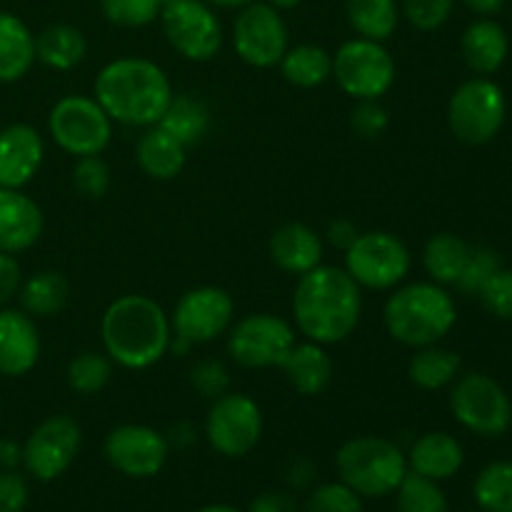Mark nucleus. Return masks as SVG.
I'll return each mask as SVG.
<instances>
[{
    "label": "nucleus",
    "mask_w": 512,
    "mask_h": 512,
    "mask_svg": "<svg viewBox=\"0 0 512 512\" xmlns=\"http://www.w3.org/2000/svg\"><path fill=\"white\" fill-rule=\"evenodd\" d=\"M88 53V40L75 25L55 23L48 25L35 35V60L50 70H73L78 68Z\"/></svg>",
    "instance_id": "nucleus-27"
},
{
    "label": "nucleus",
    "mask_w": 512,
    "mask_h": 512,
    "mask_svg": "<svg viewBox=\"0 0 512 512\" xmlns=\"http://www.w3.org/2000/svg\"><path fill=\"white\" fill-rule=\"evenodd\" d=\"M233 48L243 63L253 68H273L290 48V33L280 10L265 0L238 10L233 23Z\"/></svg>",
    "instance_id": "nucleus-14"
},
{
    "label": "nucleus",
    "mask_w": 512,
    "mask_h": 512,
    "mask_svg": "<svg viewBox=\"0 0 512 512\" xmlns=\"http://www.w3.org/2000/svg\"><path fill=\"white\" fill-rule=\"evenodd\" d=\"M103 455L110 468L125 478L148 480L155 478L168 463L170 443L160 430L150 425L123 423L105 435Z\"/></svg>",
    "instance_id": "nucleus-17"
},
{
    "label": "nucleus",
    "mask_w": 512,
    "mask_h": 512,
    "mask_svg": "<svg viewBox=\"0 0 512 512\" xmlns=\"http://www.w3.org/2000/svg\"><path fill=\"white\" fill-rule=\"evenodd\" d=\"M235 303L228 290L218 285H200L188 290L183 298L175 303L170 325H173L175 338L193 345H205L225 335L233 325Z\"/></svg>",
    "instance_id": "nucleus-16"
},
{
    "label": "nucleus",
    "mask_w": 512,
    "mask_h": 512,
    "mask_svg": "<svg viewBox=\"0 0 512 512\" xmlns=\"http://www.w3.org/2000/svg\"><path fill=\"white\" fill-rule=\"evenodd\" d=\"M18 298L20 310L28 313L30 318H50V315H58L68 305L70 285L58 270H40V273L23 280Z\"/></svg>",
    "instance_id": "nucleus-28"
},
{
    "label": "nucleus",
    "mask_w": 512,
    "mask_h": 512,
    "mask_svg": "<svg viewBox=\"0 0 512 512\" xmlns=\"http://www.w3.org/2000/svg\"><path fill=\"white\" fill-rule=\"evenodd\" d=\"M460 365H463L460 363V355L453 353V350L438 348V345H425V348H418V353L410 358L408 378L415 388L435 393V390L448 388L450 383L458 380Z\"/></svg>",
    "instance_id": "nucleus-32"
},
{
    "label": "nucleus",
    "mask_w": 512,
    "mask_h": 512,
    "mask_svg": "<svg viewBox=\"0 0 512 512\" xmlns=\"http://www.w3.org/2000/svg\"><path fill=\"white\" fill-rule=\"evenodd\" d=\"M508 50V33L493 18H480L470 23L460 38V53H463L465 65L478 75H490L503 68Z\"/></svg>",
    "instance_id": "nucleus-24"
},
{
    "label": "nucleus",
    "mask_w": 512,
    "mask_h": 512,
    "mask_svg": "<svg viewBox=\"0 0 512 512\" xmlns=\"http://www.w3.org/2000/svg\"><path fill=\"white\" fill-rule=\"evenodd\" d=\"M265 3L273 5L275 10H280V13H283V10H293V8H298L300 0H265Z\"/></svg>",
    "instance_id": "nucleus-53"
},
{
    "label": "nucleus",
    "mask_w": 512,
    "mask_h": 512,
    "mask_svg": "<svg viewBox=\"0 0 512 512\" xmlns=\"http://www.w3.org/2000/svg\"><path fill=\"white\" fill-rule=\"evenodd\" d=\"M103 350L125 370L153 368L173 343L170 315L148 295L128 293L115 298L100 320Z\"/></svg>",
    "instance_id": "nucleus-3"
},
{
    "label": "nucleus",
    "mask_w": 512,
    "mask_h": 512,
    "mask_svg": "<svg viewBox=\"0 0 512 512\" xmlns=\"http://www.w3.org/2000/svg\"><path fill=\"white\" fill-rule=\"evenodd\" d=\"M40 360V333L35 318L23 310H0V375L23 378Z\"/></svg>",
    "instance_id": "nucleus-19"
},
{
    "label": "nucleus",
    "mask_w": 512,
    "mask_h": 512,
    "mask_svg": "<svg viewBox=\"0 0 512 512\" xmlns=\"http://www.w3.org/2000/svg\"><path fill=\"white\" fill-rule=\"evenodd\" d=\"M198 512H243V510L233 508V505H225V503H215V505H205V508H200Z\"/></svg>",
    "instance_id": "nucleus-54"
},
{
    "label": "nucleus",
    "mask_w": 512,
    "mask_h": 512,
    "mask_svg": "<svg viewBox=\"0 0 512 512\" xmlns=\"http://www.w3.org/2000/svg\"><path fill=\"white\" fill-rule=\"evenodd\" d=\"M93 98L113 123L150 128L163 118L173 98V85L158 63L138 55H125L100 68Z\"/></svg>",
    "instance_id": "nucleus-2"
},
{
    "label": "nucleus",
    "mask_w": 512,
    "mask_h": 512,
    "mask_svg": "<svg viewBox=\"0 0 512 512\" xmlns=\"http://www.w3.org/2000/svg\"><path fill=\"white\" fill-rule=\"evenodd\" d=\"M363 315V288L338 265H323L300 275L293 293L295 328L305 340L338 345L348 340Z\"/></svg>",
    "instance_id": "nucleus-1"
},
{
    "label": "nucleus",
    "mask_w": 512,
    "mask_h": 512,
    "mask_svg": "<svg viewBox=\"0 0 512 512\" xmlns=\"http://www.w3.org/2000/svg\"><path fill=\"white\" fill-rule=\"evenodd\" d=\"M160 3H163V5H165V3H173V0H160Z\"/></svg>",
    "instance_id": "nucleus-55"
},
{
    "label": "nucleus",
    "mask_w": 512,
    "mask_h": 512,
    "mask_svg": "<svg viewBox=\"0 0 512 512\" xmlns=\"http://www.w3.org/2000/svg\"><path fill=\"white\" fill-rule=\"evenodd\" d=\"M73 185L83 198L98 200L110 188V168L100 155H85L75 160Z\"/></svg>",
    "instance_id": "nucleus-40"
},
{
    "label": "nucleus",
    "mask_w": 512,
    "mask_h": 512,
    "mask_svg": "<svg viewBox=\"0 0 512 512\" xmlns=\"http://www.w3.org/2000/svg\"><path fill=\"white\" fill-rule=\"evenodd\" d=\"M280 73L295 88H318L325 80L333 78V55L313 43H300L285 50L280 60Z\"/></svg>",
    "instance_id": "nucleus-31"
},
{
    "label": "nucleus",
    "mask_w": 512,
    "mask_h": 512,
    "mask_svg": "<svg viewBox=\"0 0 512 512\" xmlns=\"http://www.w3.org/2000/svg\"><path fill=\"white\" fill-rule=\"evenodd\" d=\"M405 458H408L410 473H418L423 478L435 480V483L458 475L465 463L463 445L448 433L420 435Z\"/></svg>",
    "instance_id": "nucleus-23"
},
{
    "label": "nucleus",
    "mask_w": 512,
    "mask_h": 512,
    "mask_svg": "<svg viewBox=\"0 0 512 512\" xmlns=\"http://www.w3.org/2000/svg\"><path fill=\"white\" fill-rule=\"evenodd\" d=\"M298 343L293 325L273 313H253L228 330V353L240 368H280Z\"/></svg>",
    "instance_id": "nucleus-9"
},
{
    "label": "nucleus",
    "mask_w": 512,
    "mask_h": 512,
    "mask_svg": "<svg viewBox=\"0 0 512 512\" xmlns=\"http://www.w3.org/2000/svg\"><path fill=\"white\" fill-rule=\"evenodd\" d=\"M480 303L490 315L503 320H512V270L500 268L490 275L488 283L478 293Z\"/></svg>",
    "instance_id": "nucleus-44"
},
{
    "label": "nucleus",
    "mask_w": 512,
    "mask_h": 512,
    "mask_svg": "<svg viewBox=\"0 0 512 512\" xmlns=\"http://www.w3.org/2000/svg\"><path fill=\"white\" fill-rule=\"evenodd\" d=\"M345 18L358 38L385 43L398 30V0H345Z\"/></svg>",
    "instance_id": "nucleus-33"
},
{
    "label": "nucleus",
    "mask_w": 512,
    "mask_h": 512,
    "mask_svg": "<svg viewBox=\"0 0 512 512\" xmlns=\"http://www.w3.org/2000/svg\"><path fill=\"white\" fill-rule=\"evenodd\" d=\"M160 128L165 133L173 135L175 140L190 148V145L200 143L205 138L210 128V110L203 100H198L195 95L180 93L170 98L168 108H165L163 118L158 120Z\"/></svg>",
    "instance_id": "nucleus-30"
},
{
    "label": "nucleus",
    "mask_w": 512,
    "mask_h": 512,
    "mask_svg": "<svg viewBox=\"0 0 512 512\" xmlns=\"http://www.w3.org/2000/svg\"><path fill=\"white\" fill-rule=\"evenodd\" d=\"M208 5H213V8L218 10H240L245 8V5L255 3V0H205Z\"/></svg>",
    "instance_id": "nucleus-52"
},
{
    "label": "nucleus",
    "mask_w": 512,
    "mask_h": 512,
    "mask_svg": "<svg viewBox=\"0 0 512 512\" xmlns=\"http://www.w3.org/2000/svg\"><path fill=\"white\" fill-rule=\"evenodd\" d=\"M43 235L38 203L13 188H0V253L18 255L33 248Z\"/></svg>",
    "instance_id": "nucleus-20"
},
{
    "label": "nucleus",
    "mask_w": 512,
    "mask_h": 512,
    "mask_svg": "<svg viewBox=\"0 0 512 512\" xmlns=\"http://www.w3.org/2000/svg\"><path fill=\"white\" fill-rule=\"evenodd\" d=\"M500 270V258L495 250L490 248H473L468 265H465L463 275L458 278L455 288L465 295H478L480 288L490 280V275Z\"/></svg>",
    "instance_id": "nucleus-41"
},
{
    "label": "nucleus",
    "mask_w": 512,
    "mask_h": 512,
    "mask_svg": "<svg viewBox=\"0 0 512 512\" xmlns=\"http://www.w3.org/2000/svg\"><path fill=\"white\" fill-rule=\"evenodd\" d=\"M20 285H23V273H20L15 255L0 253V305L13 300L18 295Z\"/></svg>",
    "instance_id": "nucleus-47"
},
{
    "label": "nucleus",
    "mask_w": 512,
    "mask_h": 512,
    "mask_svg": "<svg viewBox=\"0 0 512 512\" xmlns=\"http://www.w3.org/2000/svg\"><path fill=\"white\" fill-rule=\"evenodd\" d=\"M470 248L463 238L453 233H438L425 243L423 248V265L425 273L430 275V280L438 285H455L458 278L463 275L465 265H468Z\"/></svg>",
    "instance_id": "nucleus-29"
},
{
    "label": "nucleus",
    "mask_w": 512,
    "mask_h": 512,
    "mask_svg": "<svg viewBox=\"0 0 512 512\" xmlns=\"http://www.w3.org/2000/svg\"><path fill=\"white\" fill-rule=\"evenodd\" d=\"M313 475H315V470H313V465L308 463V460H293V463H290V468H288V483L293 485V488H305V485L310 483V480H313Z\"/></svg>",
    "instance_id": "nucleus-50"
},
{
    "label": "nucleus",
    "mask_w": 512,
    "mask_h": 512,
    "mask_svg": "<svg viewBox=\"0 0 512 512\" xmlns=\"http://www.w3.org/2000/svg\"><path fill=\"white\" fill-rule=\"evenodd\" d=\"M245 512H298V500L288 490H265L250 500Z\"/></svg>",
    "instance_id": "nucleus-46"
},
{
    "label": "nucleus",
    "mask_w": 512,
    "mask_h": 512,
    "mask_svg": "<svg viewBox=\"0 0 512 512\" xmlns=\"http://www.w3.org/2000/svg\"><path fill=\"white\" fill-rule=\"evenodd\" d=\"M45 145L28 123H13L0 130V188L20 190L38 175Z\"/></svg>",
    "instance_id": "nucleus-18"
},
{
    "label": "nucleus",
    "mask_w": 512,
    "mask_h": 512,
    "mask_svg": "<svg viewBox=\"0 0 512 512\" xmlns=\"http://www.w3.org/2000/svg\"><path fill=\"white\" fill-rule=\"evenodd\" d=\"M205 438L223 458H245L263 438V410L250 395L228 390L210 405Z\"/></svg>",
    "instance_id": "nucleus-13"
},
{
    "label": "nucleus",
    "mask_w": 512,
    "mask_h": 512,
    "mask_svg": "<svg viewBox=\"0 0 512 512\" xmlns=\"http://www.w3.org/2000/svg\"><path fill=\"white\" fill-rule=\"evenodd\" d=\"M505 123V95L488 78L465 80L448 103V125L458 140L485 145L500 133Z\"/></svg>",
    "instance_id": "nucleus-10"
},
{
    "label": "nucleus",
    "mask_w": 512,
    "mask_h": 512,
    "mask_svg": "<svg viewBox=\"0 0 512 512\" xmlns=\"http://www.w3.org/2000/svg\"><path fill=\"white\" fill-rule=\"evenodd\" d=\"M395 503H398V512H450L448 498L440 485L410 470L400 488L395 490Z\"/></svg>",
    "instance_id": "nucleus-36"
},
{
    "label": "nucleus",
    "mask_w": 512,
    "mask_h": 512,
    "mask_svg": "<svg viewBox=\"0 0 512 512\" xmlns=\"http://www.w3.org/2000/svg\"><path fill=\"white\" fill-rule=\"evenodd\" d=\"M135 160L148 178L173 180L188 163V148L160 125H150L135 145Z\"/></svg>",
    "instance_id": "nucleus-25"
},
{
    "label": "nucleus",
    "mask_w": 512,
    "mask_h": 512,
    "mask_svg": "<svg viewBox=\"0 0 512 512\" xmlns=\"http://www.w3.org/2000/svg\"><path fill=\"white\" fill-rule=\"evenodd\" d=\"M160 25L170 48L193 63L215 58L223 48V25L205 0H173L160 10Z\"/></svg>",
    "instance_id": "nucleus-12"
},
{
    "label": "nucleus",
    "mask_w": 512,
    "mask_h": 512,
    "mask_svg": "<svg viewBox=\"0 0 512 512\" xmlns=\"http://www.w3.org/2000/svg\"><path fill=\"white\" fill-rule=\"evenodd\" d=\"M35 63V35L15 13L0 10V83L25 78Z\"/></svg>",
    "instance_id": "nucleus-26"
},
{
    "label": "nucleus",
    "mask_w": 512,
    "mask_h": 512,
    "mask_svg": "<svg viewBox=\"0 0 512 512\" xmlns=\"http://www.w3.org/2000/svg\"><path fill=\"white\" fill-rule=\"evenodd\" d=\"M280 368H283L285 378L293 385L295 393L308 395V398L325 393L335 375L333 358L328 355L325 345L313 343V340L295 343Z\"/></svg>",
    "instance_id": "nucleus-22"
},
{
    "label": "nucleus",
    "mask_w": 512,
    "mask_h": 512,
    "mask_svg": "<svg viewBox=\"0 0 512 512\" xmlns=\"http://www.w3.org/2000/svg\"><path fill=\"white\" fill-rule=\"evenodd\" d=\"M470 13L480 15V18H490V15H498L505 8V0H460Z\"/></svg>",
    "instance_id": "nucleus-51"
},
{
    "label": "nucleus",
    "mask_w": 512,
    "mask_h": 512,
    "mask_svg": "<svg viewBox=\"0 0 512 512\" xmlns=\"http://www.w3.org/2000/svg\"><path fill=\"white\" fill-rule=\"evenodd\" d=\"M110 375H113V360L105 353H93V350L75 355L65 370L68 388L78 395L100 393L108 385Z\"/></svg>",
    "instance_id": "nucleus-35"
},
{
    "label": "nucleus",
    "mask_w": 512,
    "mask_h": 512,
    "mask_svg": "<svg viewBox=\"0 0 512 512\" xmlns=\"http://www.w3.org/2000/svg\"><path fill=\"white\" fill-rule=\"evenodd\" d=\"M410 250L398 235L385 230L358 233L348 250H345V270L350 278L368 290H395L408 278Z\"/></svg>",
    "instance_id": "nucleus-6"
},
{
    "label": "nucleus",
    "mask_w": 512,
    "mask_h": 512,
    "mask_svg": "<svg viewBox=\"0 0 512 512\" xmlns=\"http://www.w3.org/2000/svg\"><path fill=\"white\" fill-rule=\"evenodd\" d=\"M335 468L340 483L355 490L360 498H388L408 475V458L393 440L358 435L340 445Z\"/></svg>",
    "instance_id": "nucleus-5"
},
{
    "label": "nucleus",
    "mask_w": 512,
    "mask_h": 512,
    "mask_svg": "<svg viewBox=\"0 0 512 512\" xmlns=\"http://www.w3.org/2000/svg\"><path fill=\"white\" fill-rule=\"evenodd\" d=\"M50 138L60 150L75 158L100 155L113 138V120L100 103L88 95H65L48 115Z\"/></svg>",
    "instance_id": "nucleus-8"
},
{
    "label": "nucleus",
    "mask_w": 512,
    "mask_h": 512,
    "mask_svg": "<svg viewBox=\"0 0 512 512\" xmlns=\"http://www.w3.org/2000/svg\"><path fill=\"white\" fill-rule=\"evenodd\" d=\"M20 463H23V445L10 438L0 440V470H15Z\"/></svg>",
    "instance_id": "nucleus-49"
},
{
    "label": "nucleus",
    "mask_w": 512,
    "mask_h": 512,
    "mask_svg": "<svg viewBox=\"0 0 512 512\" xmlns=\"http://www.w3.org/2000/svg\"><path fill=\"white\" fill-rule=\"evenodd\" d=\"M28 483L15 470H0V512H23L28 505Z\"/></svg>",
    "instance_id": "nucleus-45"
},
{
    "label": "nucleus",
    "mask_w": 512,
    "mask_h": 512,
    "mask_svg": "<svg viewBox=\"0 0 512 512\" xmlns=\"http://www.w3.org/2000/svg\"><path fill=\"white\" fill-rule=\"evenodd\" d=\"M83 445V430L70 415H50L23 443V465L40 483H53L70 470Z\"/></svg>",
    "instance_id": "nucleus-15"
},
{
    "label": "nucleus",
    "mask_w": 512,
    "mask_h": 512,
    "mask_svg": "<svg viewBox=\"0 0 512 512\" xmlns=\"http://www.w3.org/2000/svg\"><path fill=\"white\" fill-rule=\"evenodd\" d=\"M103 18L118 28H145L160 18V0H100Z\"/></svg>",
    "instance_id": "nucleus-37"
},
{
    "label": "nucleus",
    "mask_w": 512,
    "mask_h": 512,
    "mask_svg": "<svg viewBox=\"0 0 512 512\" xmlns=\"http://www.w3.org/2000/svg\"><path fill=\"white\" fill-rule=\"evenodd\" d=\"M333 78L353 100H380L395 83V60L378 40H345L333 55Z\"/></svg>",
    "instance_id": "nucleus-7"
},
{
    "label": "nucleus",
    "mask_w": 512,
    "mask_h": 512,
    "mask_svg": "<svg viewBox=\"0 0 512 512\" xmlns=\"http://www.w3.org/2000/svg\"><path fill=\"white\" fill-rule=\"evenodd\" d=\"M388 125L390 115L380 100H355V108L350 110V128L358 138L378 140Z\"/></svg>",
    "instance_id": "nucleus-42"
},
{
    "label": "nucleus",
    "mask_w": 512,
    "mask_h": 512,
    "mask_svg": "<svg viewBox=\"0 0 512 512\" xmlns=\"http://www.w3.org/2000/svg\"><path fill=\"white\" fill-rule=\"evenodd\" d=\"M303 512H365L363 498L345 483L318 485L305 500Z\"/></svg>",
    "instance_id": "nucleus-38"
},
{
    "label": "nucleus",
    "mask_w": 512,
    "mask_h": 512,
    "mask_svg": "<svg viewBox=\"0 0 512 512\" xmlns=\"http://www.w3.org/2000/svg\"><path fill=\"white\" fill-rule=\"evenodd\" d=\"M473 493L485 512H512V463L500 460L480 470Z\"/></svg>",
    "instance_id": "nucleus-34"
},
{
    "label": "nucleus",
    "mask_w": 512,
    "mask_h": 512,
    "mask_svg": "<svg viewBox=\"0 0 512 512\" xmlns=\"http://www.w3.org/2000/svg\"><path fill=\"white\" fill-rule=\"evenodd\" d=\"M358 233H360V230L355 228L350 220L338 218V220H333V223L328 225V243L333 245V248H340L345 253V250L353 245V240L358 238Z\"/></svg>",
    "instance_id": "nucleus-48"
},
{
    "label": "nucleus",
    "mask_w": 512,
    "mask_h": 512,
    "mask_svg": "<svg viewBox=\"0 0 512 512\" xmlns=\"http://www.w3.org/2000/svg\"><path fill=\"white\" fill-rule=\"evenodd\" d=\"M450 410L465 430L498 438L512 423V403L503 385L485 373H468L450 390Z\"/></svg>",
    "instance_id": "nucleus-11"
},
{
    "label": "nucleus",
    "mask_w": 512,
    "mask_h": 512,
    "mask_svg": "<svg viewBox=\"0 0 512 512\" xmlns=\"http://www.w3.org/2000/svg\"><path fill=\"white\" fill-rule=\"evenodd\" d=\"M190 385L203 398L215 400L230 390V370L220 360L205 358L200 363H195L193 370H190Z\"/></svg>",
    "instance_id": "nucleus-43"
},
{
    "label": "nucleus",
    "mask_w": 512,
    "mask_h": 512,
    "mask_svg": "<svg viewBox=\"0 0 512 512\" xmlns=\"http://www.w3.org/2000/svg\"><path fill=\"white\" fill-rule=\"evenodd\" d=\"M400 15L408 20L413 28L430 33L448 23L453 15L455 0H398Z\"/></svg>",
    "instance_id": "nucleus-39"
},
{
    "label": "nucleus",
    "mask_w": 512,
    "mask_h": 512,
    "mask_svg": "<svg viewBox=\"0 0 512 512\" xmlns=\"http://www.w3.org/2000/svg\"><path fill=\"white\" fill-rule=\"evenodd\" d=\"M458 320L455 300L438 283H410L395 288L383 308L385 330L393 340L408 348L438 345Z\"/></svg>",
    "instance_id": "nucleus-4"
},
{
    "label": "nucleus",
    "mask_w": 512,
    "mask_h": 512,
    "mask_svg": "<svg viewBox=\"0 0 512 512\" xmlns=\"http://www.w3.org/2000/svg\"><path fill=\"white\" fill-rule=\"evenodd\" d=\"M270 258L290 275H305L323 263V238L305 223H285L270 235Z\"/></svg>",
    "instance_id": "nucleus-21"
}]
</instances>
